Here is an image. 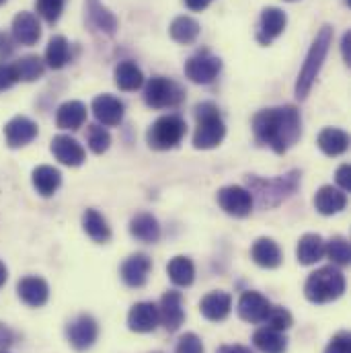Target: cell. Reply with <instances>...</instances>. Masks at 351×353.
Returning a JSON list of instances; mask_svg holds the SVG:
<instances>
[{
    "label": "cell",
    "mask_w": 351,
    "mask_h": 353,
    "mask_svg": "<svg viewBox=\"0 0 351 353\" xmlns=\"http://www.w3.org/2000/svg\"><path fill=\"white\" fill-rule=\"evenodd\" d=\"M253 132L261 144L269 146L277 154H283L300 140L302 134L300 113L292 105L263 109L253 119Z\"/></svg>",
    "instance_id": "6da1fadb"
},
{
    "label": "cell",
    "mask_w": 351,
    "mask_h": 353,
    "mask_svg": "<svg viewBox=\"0 0 351 353\" xmlns=\"http://www.w3.org/2000/svg\"><path fill=\"white\" fill-rule=\"evenodd\" d=\"M331 43H333V27L331 25H325L317 33V37H314L308 54H306V60L302 64V70L298 74V81H296V97L300 101L308 97L310 88H312L317 77H319V72H321V68H323V64H325V58L329 54Z\"/></svg>",
    "instance_id": "7a4b0ae2"
},
{
    "label": "cell",
    "mask_w": 351,
    "mask_h": 353,
    "mask_svg": "<svg viewBox=\"0 0 351 353\" xmlns=\"http://www.w3.org/2000/svg\"><path fill=\"white\" fill-rule=\"evenodd\" d=\"M345 292V275L337 267H321L308 275L304 296L312 304H329Z\"/></svg>",
    "instance_id": "3957f363"
},
{
    "label": "cell",
    "mask_w": 351,
    "mask_h": 353,
    "mask_svg": "<svg viewBox=\"0 0 351 353\" xmlns=\"http://www.w3.org/2000/svg\"><path fill=\"white\" fill-rule=\"evenodd\" d=\"M195 115H197V128L193 134V146L197 150L216 148L226 136V125L218 113V107L214 103H201L195 107Z\"/></svg>",
    "instance_id": "277c9868"
},
{
    "label": "cell",
    "mask_w": 351,
    "mask_h": 353,
    "mask_svg": "<svg viewBox=\"0 0 351 353\" xmlns=\"http://www.w3.org/2000/svg\"><path fill=\"white\" fill-rule=\"evenodd\" d=\"M185 130H187V125L181 117L163 115L148 130V144L154 150H171L183 140Z\"/></svg>",
    "instance_id": "5b68a950"
},
{
    "label": "cell",
    "mask_w": 351,
    "mask_h": 353,
    "mask_svg": "<svg viewBox=\"0 0 351 353\" xmlns=\"http://www.w3.org/2000/svg\"><path fill=\"white\" fill-rule=\"evenodd\" d=\"M183 99L181 87L165 79V77H154L146 83L144 88V101L152 109H165V107H175L177 103Z\"/></svg>",
    "instance_id": "8992f818"
},
{
    "label": "cell",
    "mask_w": 351,
    "mask_h": 353,
    "mask_svg": "<svg viewBox=\"0 0 351 353\" xmlns=\"http://www.w3.org/2000/svg\"><path fill=\"white\" fill-rule=\"evenodd\" d=\"M216 199H218V205L226 214H230L234 218H245L253 210V193L249 189L241 187V185L222 187L218 191V197Z\"/></svg>",
    "instance_id": "52a82bcc"
},
{
    "label": "cell",
    "mask_w": 351,
    "mask_h": 353,
    "mask_svg": "<svg viewBox=\"0 0 351 353\" xmlns=\"http://www.w3.org/2000/svg\"><path fill=\"white\" fill-rule=\"evenodd\" d=\"M222 70L220 58L212 54H197L185 62V77L195 85H210Z\"/></svg>",
    "instance_id": "ba28073f"
},
{
    "label": "cell",
    "mask_w": 351,
    "mask_h": 353,
    "mask_svg": "<svg viewBox=\"0 0 351 353\" xmlns=\"http://www.w3.org/2000/svg\"><path fill=\"white\" fill-rule=\"evenodd\" d=\"M66 337L70 341V345L77 352H87L88 347L94 345L97 337H99V325L92 316L81 314L77 321H72L66 329Z\"/></svg>",
    "instance_id": "9c48e42d"
},
{
    "label": "cell",
    "mask_w": 351,
    "mask_h": 353,
    "mask_svg": "<svg viewBox=\"0 0 351 353\" xmlns=\"http://www.w3.org/2000/svg\"><path fill=\"white\" fill-rule=\"evenodd\" d=\"M185 321V308H183V294L171 290L167 292L163 298H161V304H159V323L169 331V333H175L181 329Z\"/></svg>",
    "instance_id": "30bf717a"
},
{
    "label": "cell",
    "mask_w": 351,
    "mask_h": 353,
    "mask_svg": "<svg viewBox=\"0 0 351 353\" xmlns=\"http://www.w3.org/2000/svg\"><path fill=\"white\" fill-rule=\"evenodd\" d=\"M159 306L152 302H138L130 308L128 327L134 333H152L159 327Z\"/></svg>",
    "instance_id": "8fae6325"
},
{
    "label": "cell",
    "mask_w": 351,
    "mask_h": 353,
    "mask_svg": "<svg viewBox=\"0 0 351 353\" xmlns=\"http://www.w3.org/2000/svg\"><path fill=\"white\" fill-rule=\"evenodd\" d=\"M4 138L10 148H21L27 146L37 138V123L31 121L29 117L17 115L4 125Z\"/></svg>",
    "instance_id": "7c38bea8"
},
{
    "label": "cell",
    "mask_w": 351,
    "mask_h": 353,
    "mask_svg": "<svg viewBox=\"0 0 351 353\" xmlns=\"http://www.w3.org/2000/svg\"><path fill=\"white\" fill-rule=\"evenodd\" d=\"M17 294H19L21 302H25L27 306L39 308L50 298V285L46 279H41L37 275H27L17 283Z\"/></svg>",
    "instance_id": "4fadbf2b"
},
{
    "label": "cell",
    "mask_w": 351,
    "mask_h": 353,
    "mask_svg": "<svg viewBox=\"0 0 351 353\" xmlns=\"http://www.w3.org/2000/svg\"><path fill=\"white\" fill-rule=\"evenodd\" d=\"M269 310H271L269 300L265 298L263 294H259V292L249 290L239 300V316L243 321H247V323H253V325L255 323H265Z\"/></svg>",
    "instance_id": "5bb4252c"
},
{
    "label": "cell",
    "mask_w": 351,
    "mask_h": 353,
    "mask_svg": "<svg viewBox=\"0 0 351 353\" xmlns=\"http://www.w3.org/2000/svg\"><path fill=\"white\" fill-rule=\"evenodd\" d=\"M92 113L99 123L113 128L123 119V103L113 94H99L92 99Z\"/></svg>",
    "instance_id": "9a60e30c"
},
{
    "label": "cell",
    "mask_w": 351,
    "mask_h": 353,
    "mask_svg": "<svg viewBox=\"0 0 351 353\" xmlns=\"http://www.w3.org/2000/svg\"><path fill=\"white\" fill-rule=\"evenodd\" d=\"M285 23H288V17L281 8L277 6H267L261 12V23H259V33H257V39L259 43L269 46L275 37H279L285 29Z\"/></svg>",
    "instance_id": "2e32d148"
},
{
    "label": "cell",
    "mask_w": 351,
    "mask_h": 353,
    "mask_svg": "<svg viewBox=\"0 0 351 353\" xmlns=\"http://www.w3.org/2000/svg\"><path fill=\"white\" fill-rule=\"evenodd\" d=\"M150 269H152L150 257L144 253H136V255L128 257L121 265V279L130 288H142L148 279Z\"/></svg>",
    "instance_id": "e0dca14e"
},
{
    "label": "cell",
    "mask_w": 351,
    "mask_h": 353,
    "mask_svg": "<svg viewBox=\"0 0 351 353\" xmlns=\"http://www.w3.org/2000/svg\"><path fill=\"white\" fill-rule=\"evenodd\" d=\"M52 154L66 167H81L85 163V148L70 136H56L52 140Z\"/></svg>",
    "instance_id": "ac0fdd59"
},
{
    "label": "cell",
    "mask_w": 351,
    "mask_h": 353,
    "mask_svg": "<svg viewBox=\"0 0 351 353\" xmlns=\"http://www.w3.org/2000/svg\"><path fill=\"white\" fill-rule=\"evenodd\" d=\"M12 37L21 46H35L41 37V25L33 12H19L12 19Z\"/></svg>",
    "instance_id": "d6986e66"
},
{
    "label": "cell",
    "mask_w": 351,
    "mask_h": 353,
    "mask_svg": "<svg viewBox=\"0 0 351 353\" xmlns=\"http://www.w3.org/2000/svg\"><path fill=\"white\" fill-rule=\"evenodd\" d=\"M230 310H232V298L226 292H210L199 302V312L212 323H222L230 314Z\"/></svg>",
    "instance_id": "ffe728a7"
},
{
    "label": "cell",
    "mask_w": 351,
    "mask_h": 353,
    "mask_svg": "<svg viewBox=\"0 0 351 353\" xmlns=\"http://www.w3.org/2000/svg\"><path fill=\"white\" fill-rule=\"evenodd\" d=\"M296 173L288 176H279V179H271V181H259V179H253V187L257 189L259 193V199L265 205L267 197L269 195H275V203H279L283 197H288L294 189H296Z\"/></svg>",
    "instance_id": "44dd1931"
},
{
    "label": "cell",
    "mask_w": 351,
    "mask_h": 353,
    "mask_svg": "<svg viewBox=\"0 0 351 353\" xmlns=\"http://www.w3.org/2000/svg\"><path fill=\"white\" fill-rule=\"evenodd\" d=\"M348 205V195L339 189H335L333 185H325L317 191L314 195V208L323 214V216H333L339 214L341 210H345Z\"/></svg>",
    "instance_id": "7402d4cb"
},
{
    "label": "cell",
    "mask_w": 351,
    "mask_h": 353,
    "mask_svg": "<svg viewBox=\"0 0 351 353\" xmlns=\"http://www.w3.org/2000/svg\"><path fill=\"white\" fill-rule=\"evenodd\" d=\"M251 259L259 267L275 269L281 265V249L273 239H257L251 247Z\"/></svg>",
    "instance_id": "603a6c76"
},
{
    "label": "cell",
    "mask_w": 351,
    "mask_h": 353,
    "mask_svg": "<svg viewBox=\"0 0 351 353\" xmlns=\"http://www.w3.org/2000/svg\"><path fill=\"white\" fill-rule=\"evenodd\" d=\"M85 121H87V107L81 101H66L64 105H60L56 115V123L60 130H79L85 125Z\"/></svg>",
    "instance_id": "cb8c5ba5"
},
{
    "label": "cell",
    "mask_w": 351,
    "mask_h": 353,
    "mask_svg": "<svg viewBox=\"0 0 351 353\" xmlns=\"http://www.w3.org/2000/svg\"><path fill=\"white\" fill-rule=\"evenodd\" d=\"M296 257L300 265H314L325 257V241L321 234H304L298 241Z\"/></svg>",
    "instance_id": "d4e9b609"
},
{
    "label": "cell",
    "mask_w": 351,
    "mask_h": 353,
    "mask_svg": "<svg viewBox=\"0 0 351 353\" xmlns=\"http://www.w3.org/2000/svg\"><path fill=\"white\" fill-rule=\"evenodd\" d=\"M130 234L142 243H157L161 239L159 220L152 214H138L130 222Z\"/></svg>",
    "instance_id": "484cf974"
},
{
    "label": "cell",
    "mask_w": 351,
    "mask_h": 353,
    "mask_svg": "<svg viewBox=\"0 0 351 353\" xmlns=\"http://www.w3.org/2000/svg\"><path fill=\"white\" fill-rule=\"evenodd\" d=\"M87 17L92 27H97L99 31L113 35L117 29V19L115 14L101 4V0H87Z\"/></svg>",
    "instance_id": "4316f807"
},
{
    "label": "cell",
    "mask_w": 351,
    "mask_h": 353,
    "mask_svg": "<svg viewBox=\"0 0 351 353\" xmlns=\"http://www.w3.org/2000/svg\"><path fill=\"white\" fill-rule=\"evenodd\" d=\"M348 146H350V136L339 128H327L319 134V148L327 157H339L348 150Z\"/></svg>",
    "instance_id": "83f0119b"
},
{
    "label": "cell",
    "mask_w": 351,
    "mask_h": 353,
    "mask_svg": "<svg viewBox=\"0 0 351 353\" xmlns=\"http://www.w3.org/2000/svg\"><path fill=\"white\" fill-rule=\"evenodd\" d=\"M253 343L261 353H285L288 352V339L281 331H273L269 327L259 329L253 335Z\"/></svg>",
    "instance_id": "f1b7e54d"
},
{
    "label": "cell",
    "mask_w": 351,
    "mask_h": 353,
    "mask_svg": "<svg viewBox=\"0 0 351 353\" xmlns=\"http://www.w3.org/2000/svg\"><path fill=\"white\" fill-rule=\"evenodd\" d=\"M83 228L87 232V236L94 243H109L111 239V228L107 224V220L97 212V210H87L83 214Z\"/></svg>",
    "instance_id": "f546056e"
},
{
    "label": "cell",
    "mask_w": 351,
    "mask_h": 353,
    "mask_svg": "<svg viewBox=\"0 0 351 353\" xmlns=\"http://www.w3.org/2000/svg\"><path fill=\"white\" fill-rule=\"evenodd\" d=\"M60 183H62V175H60V171L54 169V167L41 165V167H37V169L33 171V187H35L37 193L43 195V197L54 195V193L58 191Z\"/></svg>",
    "instance_id": "4dcf8cb0"
},
{
    "label": "cell",
    "mask_w": 351,
    "mask_h": 353,
    "mask_svg": "<svg viewBox=\"0 0 351 353\" xmlns=\"http://www.w3.org/2000/svg\"><path fill=\"white\" fill-rule=\"evenodd\" d=\"M115 85L121 90H126V92L138 90L144 85V74L134 62H130V60L119 62L117 68H115Z\"/></svg>",
    "instance_id": "1f68e13d"
},
{
    "label": "cell",
    "mask_w": 351,
    "mask_h": 353,
    "mask_svg": "<svg viewBox=\"0 0 351 353\" xmlns=\"http://www.w3.org/2000/svg\"><path fill=\"white\" fill-rule=\"evenodd\" d=\"M169 33H171V37L175 39L177 43L189 46L199 37V23L193 17H187V14L177 17L175 21L171 23V27H169Z\"/></svg>",
    "instance_id": "d6a6232c"
},
{
    "label": "cell",
    "mask_w": 351,
    "mask_h": 353,
    "mask_svg": "<svg viewBox=\"0 0 351 353\" xmlns=\"http://www.w3.org/2000/svg\"><path fill=\"white\" fill-rule=\"evenodd\" d=\"M167 273H169V277H171V281H173L175 285L187 288V285H191L193 279H195V265H193V261H191L189 257L179 255V257H173V259L169 261V265H167Z\"/></svg>",
    "instance_id": "836d02e7"
},
{
    "label": "cell",
    "mask_w": 351,
    "mask_h": 353,
    "mask_svg": "<svg viewBox=\"0 0 351 353\" xmlns=\"http://www.w3.org/2000/svg\"><path fill=\"white\" fill-rule=\"evenodd\" d=\"M70 60V46L66 41V37L62 35H54L48 43V50H46V62L50 68L54 70H60L68 64Z\"/></svg>",
    "instance_id": "e575fe53"
},
{
    "label": "cell",
    "mask_w": 351,
    "mask_h": 353,
    "mask_svg": "<svg viewBox=\"0 0 351 353\" xmlns=\"http://www.w3.org/2000/svg\"><path fill=\"white\" fill-rule=\"evenodd\" d=\"M14 77L17 81H25V83H33L43 74V60L37 56H25L21 60H17L12 64Z\"/></svg>",
    "instance_id": "d590c367"
},
{
    "label": "cell",
    "mask_w": 351,
    "mask_h": 353,
    "mask_svg": "<svg viewBox=\"0 0 351 353\" xmlns=\"http://www.w3.org/2000/svg\"><path fill=\"white\" fill-rule=\"evenodd\" d=\"M325 255H327L335 265H350V243H348L343 236H333L329 243H325Z\"/></svg>",
    "instance_id": "8d00e7d4"
},
{
    "label": "cell",
    "mask_w": 351,
    "mask_h": 353,
    "mask_svg": "<svg viewBox=\"0 0 351 353\" xmlns=\"http://www.w3.org/2000/svg\"><path fill=\"white\" fill-rule=\"evenodd\" d=\"M87 142L88 148L94 154H103V152H107V148L111 144V136H109V132L103 125H88Z\"/></svg>",
    "instance_id": "74e56055"
},
{
    "label": "cell",
    "mask_w": 351,
    "mask_h": 353,
    "mask_svg": "<svg viewBox=\"0 0 351 353\" xmlns=\"http://www.w3.org/2000/svg\"><path fill=\"white\" fill-rule=\"evenodd\" d=\"M265 323H267L269 329L281 331V333H283V331H288V329L294 325V319H292V314H290L285 308H281V306H271V310H269Z\"/></svg>",
    "instance_id": "f35d334b"
},
{
    "label": "cell",
    "mask_w": 351,
    "mask_h": 353,
    "mask_svg": "<svg viewBox=\"0 0 351 353\" xmlns=\"http://www.w3.org/2000/svg\"><path fill=\"white\" fill-rule=\"evenodd\" d=\"M37 14L48 23H56L64 10V0H35Z\"/></svg>",
    "instance_id": "ab89813d"
},
{
    "label": "cell",
    "mask_w": 351,
    "mask_h": 353,
    "mask_svg": "<svg viewBox=\"0 0 351 353\" xmlns=\"http://www.w3.org/2000/svg\"><path fill=\"white\" fill-rule=\"evenodd\" d=\"M175 353H205L201 339L195 333H185L179 343H177Z\"/></svg>",
    "instance_id": "60d3db41"
},
{
    "label": "cell",
    "mask_w": 351,
    "mask_h": 353,
    "mask_svg": "<svg viewBox=\"0 0 351 353\" xmlns=\"http://www.w3.org/2000/svg\"><path fill=\"white\" fill-rule=\"evenodd\" d=\"M325 353H351L350 333H345V331L337 333V335L329 341V345H327Z\"/></svg>",
    "instance_id": "b9f144b4"
},
{
    "label": "cell",
    "mask_w": 351,
    "mask_h": 353,
    "mask_svg": "<svg viewBox=\"0 0 351 353\" xmlns=\"http://www.w3.org/2000/svg\"><path fill=\"white\" fill-rule=\"evenodd\" d=\"M17 83V77H14V70L12 66H6V64H0V92L10 88Z\"/></svg>",
    "instance_id": "7bdbcfd3"
},
{
    "label": "cell",
    "mask_w": 351,
    "mask_h": 353,
    "mask_svg": "<svg viewBox=\"0 0 351 353\" xmlns=\"http://www.w3.org/2000/svg\"><path fill=\"white\" fill-rule=\"evenodd\" d=\"M337 183L341 185L343 191H350L351 189V169L350 165H341L339 171H337Z\"/></svg>",
    "instance_id": "ee69618b"
},
{
    "label": "cell",
    "mask_w": 351,
    "mask_h": 353,
    "mask_svg": "<svg viewBox=\"0 0 351 353\" xmlns=\"http://www.w3.org/2000/svg\"><path fill=\"white\" fill-rule=\"evenodd\" d=\"M12 50H14V46H12L10 35H6L4 31H0V60L2 58H8L12 54Z\"/></svg>",
    "instance_id": "f6af8a7d"
},
{
    "label": "cell",
    "mask_w": 351,
    "mask_h": 353,
    "mask_svg": "<svg viewBox=\"0 0 351 353\" xmlns=\"http://www.w3.org/2000/svg\"><path fill=\"white\" fill-rule=\"evenodd\" d=\"M12 341H14L12 331H10L6 325H2V323H0V352H6V347H8V345H12Z\"/></svg>",
    "instance_id": "bcb514c9"
},
{
    "label": "cell",
    "mask_w": 351,
    "mask_h": 353,
    "mask_svg": "<svg viewBox=\"0 0 351 353\" xmlns=\"http://www.w3.org/2000/svg\"><path fill=\"white\" fill-rule=\"evenodd\" d=\"M341 52H343V60L345 64H351V31L343 35V41H341Z\"/></svg>",
    "instance_id": "7dc6e473"
},
{
    "label": "cell",
    "mask_w": 351,
    "mask_h": 353,
    "mask_svg": "<svg viewBox=\"0 0 351 353\" xmlns=\"http://www.w3.org/2000/svg\"><path fill=\"white\" fill-rule=\"evenodd\" d=\"M212 2H214V0H185V6H187L189 10H203V8H208Z\"/></svg>",
    "instance_id": "c3c4849f"
},
{
    "label": "cell",
    "mask_w": 351,
    "mask_h": 353,
    "mask_svg": "<svg viewBox=\"0 0 351 353\" xmlns=\"http://www.w3.org/2000/svg\"><path fill=\"white\" fill-rule=\"evenodd\" d=\"M218 353H253V350L247 345H222Z\"/></svg>",
    "instance_id": "681fc988"
},
{
    "label": "cell",
    "mask_w": 351,
    "mask_h": 353,
    "mask_svg": "<svg viewBox=\"0 0 351 353\" xmlns=\"http://www.w3.org/2000/svg\"><path fill=\"white\" fill-rule=\"evenodd\" d=\"M6 277H8V269H6V265L0 261V288L6 283Z\"/></svg>",
    "instance_id": "f907efd6"
},
{
    "label": "cell",
    "mask_w": 351,
    "mask_h": 353,
    "mask_svg": "<svg viewBox=\"0 0 351 353\" xmlns=\"http://www.w3.org/2000/svg\"><path fill=\"white\" fill-rule=\"evenodd\" d=\"M4 2H6V0H0V4H4Z\"/></svg>",
    "instance_id": "816d5d0a"
},
{
    "label": "cell",
    "mask_w": 351,
    "mask_h": 353,
    "mask_svg": "<svg viewBox=\"0 0 351 353\" xmlns=\"http://www.w3.org/2000/svg\"><path fill=\"white\" fill-rule=\"evenodd\" d=\"M288 2H296V0H288Z\"/></svg>",
    "instance_id": "f5cc1de1"
},
{
    "label": "cell",
    "mask_w": 351,
    "mask_h": 353,
    "mask_svg": "<svg viewBox=\"0 0 351 353\" xmlns=\"http://www.w3.org/2000/svg\"><path fill=\"white\" fill-rule=\"evenodd\" d=\"M0 353H8V352H0Z\"/></svg>",
    "instance_id": "db71d44e"
}]
</instances>
